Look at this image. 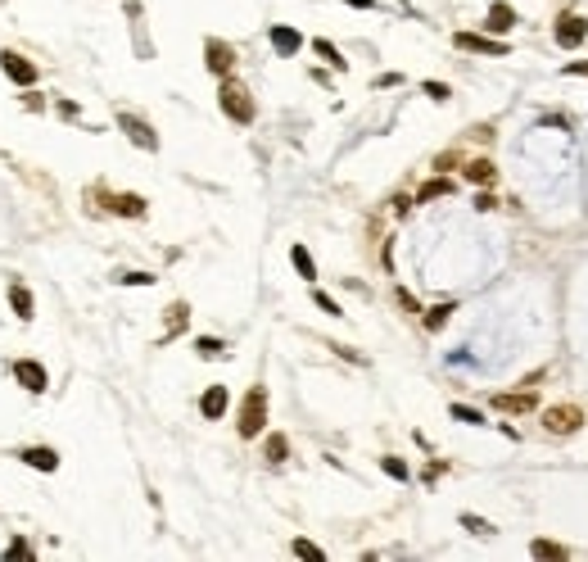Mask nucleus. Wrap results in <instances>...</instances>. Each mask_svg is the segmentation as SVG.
<instances>
[{
    "mask_svg": "<svg viewBox=\"0 0 588 562\" xmlns=\"http://www.w3.org/2000/svg\"><path fill=\"white\" fill-rule=\"evenodd\" d=\"M236 426H240V435H245V440H254V435L267 426V390H263V386H254V390L245 395V404H240V422H236Z\"/></svg>",
    "mask_w": 588,
    "mask_h": 562,
    "instance_id": "f257e3e1",
    "label": "nucleus"
},
{
    "mask_svg": "<svg viewBox=\"0 0 588 562\" xmlns=\"http://www.w3.org/2000/svg\"><path fill=\"white\" fill-rule=\"evenodd\" d=\"M217 104H222V113H227L231 122H254V100H249V91L240 87L236 78H227V82H222Z\"/></svg>",
    "mask_w": 588,
    "mask_h": 562,
    "instance_id": "f03ea898",
    "label": "nucleus"
},
{
    "mask_svg": "<svg viewBox=\"0 0 588 562\" xmlns=\"http://www.w3.org/2000/svg\"><path fill=\"white\" fill-rule=\"evenodd\" d=\"M580 426H584V413L575 404H557V408L543 413V431L547 435H575Z\"/></svg>",
    "mask_w": 588,
    "mask_h": 562,
    "instance_id": "7ed1b4c3",
    "label": "nucleus"
},
{
    "mask_svg": "<svg viewBox=\"0 0 588 562\" xmlns=\"http://www.w3.org/2000/svg\"><path fill=\"white\" fill-rule=\"evenodd\" d=\"M457 50H471V55H489V59H507V41L498 36H475V32H457L452 36Z\"/></svg>",
    "mask_w": 588,
    "mask_h": 562,
    "instance_id": "20e7f679",
    "label": "nucleus"
},
{
    "mask_svg": "<svg viewBox=\"0 0 588 562\" xmlns=\"http://www.w3.org/2000/svg\"><path fill=\"white\" fill-rule=\"evenodd\" d=\"M584 36H588V18H575V14L557 18V45H561V50H575Z\"/></svg>",
    "mask_w": 588,
    "mask_h": 562,
    "instance_id": "39448f33",
    "label": "nucleus"
},
{
    "mask_svg": "<svg viewBox=\"0 0 588 562\" xmlns=\"http://www.w3.org/2000/svg\"><path fill=\"white\" fill-rule=\"evenodd\" d=\"M118 127L127 132L141 150H159V136H154V127H150L145 118H136V113H118Z\"/></svg>",
    "mask_w": 588,
    "mask_h": 562,
    "instance_id": "423d86ee",
    "label": "nucleus"
},
{
    "mask_svg": "<svg viewBox=\"0 0 588 562\" xmlns=\"http://www.w3.org/2000/svg\"><path fill=\"white\" fill-rule=\"evenodd\" d=\"M204 64L217 73V78H227L231 64H236V50H231L227 41H217V36H208V41H204Z\"/></svg>",
    "mask_w": 588,
    "mask_h": 562,
    "instance_id": "0eeeda50",
    "label": "nucleus"
},
{
    "mask_svg": "<svg viewBox=\"0 0 588 562\" xmlns=\"http://www.w3.org/2000/svg\"><path fill=\"white\" fill-rule=\"evenodd\" d=\"M14 381H23V390H32V395H41V390L50 386L45 367H41V363H32V358H18V363H14Z\"/></svg>",
    "mask_w": 588,
    "mask_h": 562,
    "instance_id": "6e6552de",
    "label": "nucleus"
},
{
    "mask_svg": "<svg viewBox=\"0 0 588 562\" xmlns=\"http://www.w3.org/2000/svg\"><path fill=\"white\" fill-rule=\"evenodd\" d=\"M0 69H5V78H14L18 87H32V82H36V64H27L23 55H14V50L0 55Z\"/></svg>",
    "mask_w": 588,
    "mask_h": 562,
    "instance_id": "1a4fd4ad",
    "label": "nucleus"
},
{
    "mask_svg": "<svg viewBox=\"0 0 588 562\" xmlns=\"http://www.w3.org/2000/svg\"><path fill=\"white\" fill-rule=\"evenodd\" d=\"M498 413H534V390H520V395H494Z\"/></svg>",
    "mask_w": 588,
    "mask_h": 562,
    "instance_id": "9d476101",
    "label": "nucleus"
},
{
    "mask_svg": "<svg viewBox=\"0 0 588 562\" xmlns=\"http://www.w3.org/2000/svg\"><path fill=\"white\" fill-rule=\"evenodd\" d=\"M18 458H23L27 468H36V472H55V468H59V454L45 449V444H32V449H23Z\"/></svg>",
    "mask_w": 588,
    "mask_h": 562,
    "instance_id": "9b49d317",
    "label": "nucleus"
},
{
    "mask_svg": "<svg viewBox=\"0 0 588 562\" xmlns=\"http://www.w3.org/2000/svg\"><path fill=\"white\" fill-rule=\"evenodd\" d=\"M489 32H494V36H507V32H512V27H516V9L512 5H489Z\"/></svg>",
    "mask_w": 588,
    "mask_h": 562,
    "instance_id": "f8f14e48",
    "label": "nucleus"
},
{
    "mask_svg": "<svg viewBox=\"0 0 588 562\" xmlns=\"http://www.w3.org/2000/svg\"><path fill=\"white\" fill-rule=\"evenodd\" d=\"M199 413H204L208 422H217V417L227 413V386H208L204 399H199Z\"/></svg>",
    "mask_w": 588,
    "mask_h": 562,
    "instance_id": "ddd939ff",
    "label": "nucleus"
},
{
    "mask_svg": "<svg viewBox=\"0 0 588 562\" xmlns=\"http://www.w3.org/2000/svg\"><path fill=\"white\" fill-rule=\"evenodd\" d=\"M9 309H14L23 322H32V290H27L23 281H14V286H9Z\"/></svg>",
    "mask_w": 588,
    "mask_h": 562,
    "instance_id": "4468645a",
    "label": "nucleus"
},
{
    "mask_svg": "<svg viewBox=\"0 0 588 562\" xmlns=\"http://www.w3.org/2000/svg\"><path fill=\"white\" fill-rule=\"evenodd\" d=\"M113 213H127V218H145V199L141 195H109Z\"/></svg>",
    "mask_w": 588,
    "mask_h": 562,
    "instance_id": "2eb2a0df",
    "label": "nucleus"
},
{
    "mask_svg": "<svg viewBox=\"0 0 588 562\" xmlns=\"http://www.w3.org/2000/svg\"><path fill=\"white\" fill-rule=\"evenodd\" d=\"M272 45H276L281 55H294L299 45H303V36H299L294 27H281V23H276V27H272Z\"/></svg>",
    "mask_w": 588,
    "mask_h": 562,
    "instance_id": "dca6fc26",
    "label": "nucleus"
},
{
    "mask_svg": "<svg viewBox=\"0 0 588 562\" xmlns=\"http://www.w3.org/2000/svg\"><path fill=\"white\" fill-rule=\"evenodd\" d=\"M494 177H498V168L489 164V159H471V164H466V182H475V186H489Z\"/></svg>",
    "mask_w": 588,
    "mask_h": 562,
    "instance_id": "f3484780",
    "label": "nucleus"
},
{
    "mask_svg": "<svg viewBox=\"0 0 588 562\" xmlns=\"http://www.w3.org/2000/svg\"><path fill=\"white\" fill-rule=\"evenodd\" d=\"M290 263L299 268V277H303V281H317V263H313V254H308L303 245H294V250H290Z\"/></svg>",
    "mask_w": 588,
    "mask_h": 562,
    "instance_id": "a211bd4d",
    "label": "nucleus"
},
{
    "mask_svg": "<svg viewBox=\"0 0 588 562\" xmlns=\"http://www.w3.org/2000/svg\"><path fill=\"white\" fill-rule=\"evenodd\" d=\"M529 554H534V558H557V562H561V558H566V549H561V545H552V540H534V545H529Z\"/></svg>",
    "mask_w": 588,
    "mask_h": 562,
    "instance_id": "6ab92c4d",
    "label": "nucleus"
},
{
    "mask_svg": "<svg viewBox=\"0 0 588 562\" xmlns=\"http://www.w3.org/2000/svg\"><path fill=\"white\" fill-rule=\"evenodd\" d=\"M439 195H452V182H426L417 190V199L426 204V199H439Z\"/></svg>",
    "mask_w": 588,
    "mask_h": 562,
    "instance_id": "aec40b11",
    "label": "nucleus"
},
{
    "mask_svg": "<svg viewBox=\"0 0 588 562\" xmlns=\"http://www.w3.org/2000/svg\"><path fill=\"white\" fill-rule=\"evenodd\" d=\"M313 50H317V55H322V59H326V64H331V69H344V55H340V50H335V45H331V41H313Z\"/></svg>",
    "mask_w": 588,
    "mask_h": 562,
    "instance_id": "412c9836",
    "label": "nucleus"
},
{
    "mask_svg": "<svg viewBox=\"0 0 588 562\" xmlns=\"http://www.w3.org/2000/svg\"><path fill=\"white\" fill-rule=\"evenodd\" d=\"M195 349H199L204 358H222V354H227V345H222V340H213V336H199Z\"/></svg>",
    "mask_w": 588,
    "mask_h": 562,
    "instance_id": "4be33fe9",
    "label": "nucleus"
},
{
    "mask_svg": "<svg viewBox=\"0 0 588 562\" xmlns=\"http://www.w3.org/2000/svg\"><path fill=\"white\" fill-rule=\"evenodd\" d=\"M448 318H452V304H439V309H430V313H426V331H439Z\"/></svg>",
    "mask_w": 588,
    "mask_h": 562,
    "instance_id": "5701e85b",
    "label": "nucleus"
},
{
    "mask_svg": "<svg viewBox=\"0 0 588 562\" xmlns=\"http://www.w3.org/2000/svg\"><path fill=\"white\" fill-rule=\"evenodd\" d=\"M285 454H290V444H285V435H267V458H272V463H281Z\"/></svg>",
    "mask_w": 588,
    "mask_h": 562,
    "instance_id": "b1692460",
    "label": "nucleus"
},
{
    "mask_svg": "<svg viewBox=\"0 0 588 562\" xmlns=\"http://www.w3.org/2000/svg\"><path fill=\"white\" fill-rule=\"evenodd\" d=\"M294 558H313V562H322L326 554H322V549L313 545V540H294Z\"/></svg>",
    "mask_w": 588,
    "mask_h": 562,
    "instance_id": "393cba45",
    "label": "nucleus"
},
{
    "mask_svg": "<svg viewBox=\"0 0 588 562\" xmlns=\"http://www.w3.org/2000/svg\"><path fill=\"white\" fill-rule=\"evenodd\" d=\"M452 417H457V422H471V426H485V417H480L475 408H461V404H452Z\"/></svg>",
    "mask_w": 588,
    "mask_h": 562,
    "instance_id": "a878e982",
    "label": "nucleus"
},
{
    "mask_svg": "<svg viewBox=\"0 0 588 562\" xmlns=\"http://www.w3.org/2000/svg\"><path fill=\"white\" fill-rule=\"evenodd\" d=\"M313 300H317V309L322 313H331V318H340V304L331 300V295H322V290H313Z\"/></svg>",
    "mask_w": 588,
    "mask_h": 562,
    "instance_id": "bb28decb",
    "label": "nucleus"
},
{
    "mask_svg": "<svg viewBox=\"0 0 588 562\" xmlns=\"http://www.w3.org/2000/svg\"><path fill=\"white\" fill-rule=\"evenodd\" d=\"M168 327H172V331L186 327V304H172V309H168Z\"/></svg>",
    "mask_w": 588,
    "mask_h": 562,
    "instance_id": "cd10ccee",
    "label": "nucleus"
},
{
    "mask_svg": "<svg viewBox=\"0 0 588 562\" xmlns=\"http://www.w3.org/2000/svg\"><path fill=\"white\" fill-rule=\"evenodd\" d=\"M118 281L122 286H150L154 277H150V272H118Z\"/></svg>",
    "mask_w": 588,
    "mask_h": 562,
    "instance_id": "c85d7f7f",
    "label": "nucleus"
},
{
    "mask_svg": "<svg viewBox=\"0 0 588 562\" xmlns=\"http://www.w3.org/2000/svg\"><path fill=\"white\" fill-rule=\"evenodd\" d=\"M380 468H385V472H389V476H394V481H408V468H403V463H399V458H385V463H380Z\"/></svg>",
    "mask_w": 588,
    "mask_h": 562,
    "instance_id": "c756f323",
    "label": "nucleus"
},
{
    "mask_svg": "<svg viewBox=\"0 0 588 562\" xmlns=\"http://www.w3.org/2000/svg\"><path fill=\"white\" fill-rule=\"evenodd\" d=\"M5 558H32V549H27V545H23V540H14V545H9V549H5Z\"/></svg>",
    "mask_w": 588,
    "mask_h": 562,
    "instance_id": "7c9ffc66",
    "label": "nucleus"
},
{
    "mask_svg": "<svg viewBox=\"0 0 588 562\" xmlns=\"http://www.w3.org/2000/svg\"><path fill=\"white\" fill-rule=\"evenodd\" d=\"M426 95L430 100H448V87H443V82H426Z\"/></svg>",
    "mask_w": 588,
    "mask_h": 562,
    "instance_id": "2f4dec72",
    "label": "nucleus"
},
{
    "mask_svg": "<svg viewBox=\"0 0 588 562\" xmlns=\"http://www.w3.org/2000/svg\"><path fill=\"white\" fill-rule=\"evenodd\" d=\"M461 521H466V526L475 531V535H489V531H494V526H489V521H480V517H461Z\"/></svg>",
    "mask_w": 588,
    "mask_h": 562,
    "instance_id": "473e14b6",
    "label": "nucleus"
},
{
    "mask_svg": "<svg viewBox=\"0 0 588 562\" xmlns=\"http://www.w3.org/2000/svg\"><path fill=\"white\" fill-rule=\"evenodd\" d=\"M399 304H403V309H408V313H421V304H417V300H412V295H408V290H399Z\"/></svg>",
    "mask_w": 588,
    "mask_h": 562,
    "instance_id": "72a5a7b5",
    "label": "nucleus"
},
{
    "mask_svg": "<svg viewBox=\"0 0 588 562\" xmlns=\"http://www.w3.org/2000/svg\"><path fill=\"white\" fill-rule=\"evenodd\" d=\"M566 73H588V64H566Z\"/></svg>",
    "mask_w": 588,
    "mask_h": 562,
    "instance_id": "f704fd0d",
    "label": "nucleus"
},
{
    "mask_svg": "<svg viewBox=\"0 0 588 562\" xmlns=\"http://www.w3.org/2000/svg\"><path fill=\"white\" fill-rule=\"evenodd\" d=\"M344 5H358V9H371V0H344Z\"/></svg>",
    "mask_w": 588,
    "mask_h": 562,
    "instance_id": "c9c22d12",
    "label": "nucleus"
}]
</instances>
